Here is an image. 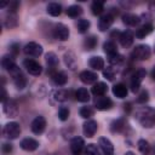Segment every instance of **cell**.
I'll use <instances>...</instances> for the list:
<instances>
[{
    "mask_svg": "<svg viewBox=\"0 0 155 155\" xmlns=\"http://www.w3.org/2000/svg\"><path fill=\"white\" fill-rule=\"evenodd\" d=\"M153 29H154L153 24H150V23L144 24V25H142L140 28L137 29V31H136V36H137L138 39H144L145 36H148V35L153 31Z\"/></svg>",
    "mask_w": 155,
    "mask_h": 155,
    "instance_id": "83f0119b",
    "label": "cell"
},
{
    "mask_svg": "<svg viewBox=\"0 0 155 155\" xmlns=\"http://www.w3.org/2000/svg\"><path fill=\"white\" fill-rule=\"evenodd\" d=\"M98 143H99V147H101L102 151L104 153V155H113L114 154V145L108 138L101 137L98 139Z\"/></svg>",
    "mask_w": 155,
    "mask_h": 155,
    "instance_id": "e0dca14e",
    "label": "cell"
},
{
    "mask_svg": "<svg viewBox=\"0 0 155 155\" xmlns=\"http://www.w3.org/2000/svg\"><path fill=\"white\" fill-rule=\"evenodd\" d=\"M53 96H54V98H56L57 101H59V102H63V101H65V99H67V92H65L64 90L54 91Z\"/></svg>",
    "mask_w": 155,
    "mask_h": 155,
    "instance_id": "ee69618b",
    "label": "cell"
},
{
    "mask_svg": "<svg viewBox=\"0 0 155 155\" xmlns=\"http://www.w3.org/2000/svg\"><path fill=\"white\" fill-rule=\"evenodd\" d=\"M69 35H70V31H69V28L63 24V23H57L53 28V38L59 40V41H65L69 39Z\"/></svg>",
    "mask_w": 155,
    "mask_h": 155,
    "instance_id": "8992f818",
    "label": "cell"
},
{
    "mask_svg": "<svg viewBox=\"0 0 155 155\" xmlns=\"http://www.w3.org/2000/svg\"><path fill=\"white\" fill-rule=\"evenodd\" d=\"M130 105H131L130 103H127V104L125 103V105H124V107H125V110H127V111H130V110H131V107H130Z\"/></svg>",
    "mask_w": 155,
    "mask_h": 155,
    "instance_id": "681fc988",
    "label": "cell"
},
{
    "mask_svg": "<svg viewBox=\"0 0 155 155\" xmlns=\"http://www.w3.org/2000/svg\"><path fill=\"white\" fill-rule=\"evenodd\" d=\"M137 145H138V149H139V151L142 154H148L149 153L150 145H149V143L145 139H139L138 143H137Z\"/></svg>",
    "mask_w": 155,
    "mask_h": 155,
    "instance_id": "74e56055",
    "label": "cell"
},
{
    "mask_svg": "<svg viewBox=\"0 0 155 155\" xmlns=\"http://www.w3.org/2000/svg\"><path fill=\"white\" fill-rule=\"evenodd\" d=\"M133 40H134L133 34H132L130 30L122 31V33H121V35H120V39H119V41H120L121 46H122V47H125V48H127V47L132 46Z\"/></svg>",
    "mask_w": 155,
    "mask_h": 155,
    "instance_id": "ac0fdd59",
    "label": "cell"
},
{
    "mask_svg": "<svg viewBox=\"0 0 155 155\" xmlns=\"http://www.w3.org/2000/svg\"><path fill=\"white\" fill-rule=\"evenodd\" d=\"M125 58L122 54H120L119 52L117 53H114V54H110L108 56V62L111 64V65H120L121 63H124Z\"/></svg>",
    "mask_w": 155,
    "mask_h": 155,
    "instance_id": "d590c367",
    "label": "cell"
},
{
    "mask_svg": "<svg viewBox=\"0 0 155 155\" xmlns=\"http://www.w3.org/2000/svg\"><path fill=\"white\" fill-rule=\"evenodd\" d=\"M85 154L86 155H101L99 154V150H98V148H97V145H94V144H87V147H86V149H85Z\"/></svg>",
    "mask_w": 155,
    "mask_h": 155,
    "instance_id": "b9f144b4",
    "label": "cell"
},
{
    "mask_svg": "<svg viewBox=\"0 0 155 155\" xmlns=\"http://www.w3.org/2000/svg\"><path fill=\"white\" fill-rule=\"evenodd\" d=\"M97 44H98L97 38H96L94 35H90V36H87V38L84 40V48L87 50V51H92V50L96 48Z\"/></svg>",
    "mask_w": 155,
    "mask_h": 155,
    "instance_id": "f546056e",
    "label": "cell"
},
{
    "mask_svg": "<svg viewBox=\"0 0 155 155\" xmlns=\"http://www.w3.org/2000/svg\"><path fill=\"white\" fill-rule=\"evenodd\" d=\"M91 10H92V13L94 16L101 15L104 10V1H93L91 5Z\"/></svg>",
    "mask_w": 155,
    "mask_h": 155,
    "instance_id": "8d00e7d4",
    "label": "cell"
},
{
    "mask_svg": "<svg viewBox=\"0 0 155 155\" xmlns=\"http://www.w3.org/2000/svg\"><path fill=\"white\" fill-rule=\"evenodd\" d=\"M127 92H128V90H127L126 85H124V84H121V82H120V84H116V85L113 86V94H114L115 97L120 98V99L126 98Z\"/></svg>",
    "mask_w": 155,
    "mask_h": 155,
    "instance_id": "7402d4cb",
    "label": "cell"
},
{
    "mask_svg": "<svg viewBox=\"0 0 155 155\" xmlns=\"http://www.w3.org/2000/svg\"><path fill=\"white\" fill-rule=\"evenodd\" d=\"M97 128H98V124H97V121H94V120H87V121L82 125V132H84V136H86L87 138L93 137L94 133L97 132Z\"/></svg>",
    "mask_w": 155,
    "mask_h": 155,
    "instance_id": "30bf717a",
    "label": "cell"
},
{
    "mask_svg": "<svg viewBox=\"0 0 155 155\" xmlns=\"http://www.w3.org/2000/svg\"><path fill=\"white\" fill-rule=\"evenodd\" d=\"M30 128H31V132H33V133H35V134H41V133L45 131V128H46V120H45V117L41 116V115L36 116V117L31 121Z\"/></svg>",
    "mask_w": 155,
    "mask_h": 155,
    "instance_id": "9c48e42d",
    "label": "cell"
},
{
    "mask_svg": "<svg viewBox=\"0 0 155 155\" xmlns=\"http://www.w3.org/2000/svg\"><path fill=\"white\" fill-rule=\"evenodd\" d=\"M124 155H136V154H134L133 151H126V153H125Z\"/></svg>",
    "mask_w": 155,
    "mask_h": 155,
    "instance_id": "816d5d0a",
    "label": "cell"
},
{
    "mask_svg": "<svg viewBox=\"0 0 155 155\" xmlns=\"http://www.w3.org/2000/svg\"><path fill=\"white\" fill-rule=\"evenodd\" d=\"M125 127H126V121L122 117L116 119L110 124V131L113 133H120V132H122L125 130Z\"/></svg>",
    "mask_w": 155,
    "mask_h": 155,
    "instance_id": "cb8c5ba5",
    "label": "cell"
},
{
    "mask_svg": "<svg viewBox=\"0 0 155 155\" xmlns=\"http://www.w3.org/2000/svg\"><path fill=\"white\" fill-rule=\"evenodd\" d=\"M150 54H151V50L149 45H138L134 47L132 52V58L137 61H145L150 58Z\"/></svg>",
    "mask_w": 155,
    "mask_h": 155,
    "instance_id": "277c9868",
    "label": "cell"
},
{
    "mask_svg": "<svg viewBox=\"0 0 155 155\" xmlns=\"http://www.w3.org/2000/svg\"><path fill=\"white\" fill-rule=\"evenodd\" d=\"M16 62H15V57L12 54H5L2 58H1V67L4 69H6L7 71L11 70L13 67H16Z\"/></svg>",
    "mask_w": 155,
    "mask_h": 155,
    "instance_id": "d4e9b609",
    "label": "cell"
},
{
    "mask_svg": "<svg viewBox=\"0 0 155 155\" xmlns=\"http://www.w3.org/2000/svg\"><path fill=\"white\" fill-rule=\"evenodd\" d=\"M154 51H155V47H154Z\"/></svg>",
    "mask_w": 155,
    "mask_h": 155,
    "instance_id": "db71d44e",
    "label": "cell"
},
{
    "mask_svg": "<svg viewBox=\"0 0 155 155\" xmlns=\"http://www.w3.org/2000/svg\"><path fill=\"white\" fill-rule=\"evenodd\" d=\"M12 150H13V147H12V144H10V143H4V144L1 145V151H2V154H5V155H10V154L12 153Z\"/></svg>",
    "mask_w": 155,
    "mask_h": 155,
    "instance_id": "f6af8a7d",
    "label": "cell"
},
{
    "mask_svg": "<svg viewBox=\"0 0 155 155\" xmlns=\"http://www.w3.org/2000/svg\"><path fill=\"white\" fill-rule=\"evenodd\" d=\"M113 22H114V16H113L111 13H105V15H103V16L99 18V21H98V28H99V30H101V31L108 30V29L111 27Z\"/></svg>",
    "mask_w": 155,
    "mask_h": 155,
    "instance_id": "7c38bea8",
    "label": "cell"
},
{
    "mask_svg": "<svg viewBox=\"0 0 155 155\" xmlns=\"http://www.w3.org/2000/svg\"><path fill=\"white\" fill-rule=\"evenodd\" d=\"M42 51H44L42 46L38 42H34V41L28 42L23 48V52L27 56H30V57H39V56L42 54Z\"/></svg>",
    "mask_w": 155,
    "mask_h": 155,
    "instance_id": "ba28073f",
    "label": "cell"
},
{
    "mask_svg": "<svg viewBox=\"0 0 155 155\" xmlns=\"http://www.w3.org/2000/svg\"><path fill=\"white\" fill-rule=\"evenodd\" d=\"M67 15L71 18H76L79 17L81 13H82V7L79 6V5H70L68 8H67Z\"/></svg>",
    "mask_w": 155,
    "mask_h": 155,
    "instance_id": "d6a6232c",
    "label": "cell"
},
{
    "mask_svg": "<svg viewBox=\"0 0 155 155\" xmlns=\"http://www.w3.org/2000/svg\"><path fill=\"white\" fill-rule=\"evenodd\" d=\"M17 24H18L17 15H16V13L7 12V15H6L5 18H4V25H5L7 29H12V28L17 27Z\"/></svg>",
    "mask_w": 155,
    "mask_h": 155,
    "instance_id": "603a6c76",
    "label": "cell"
},
{
    "mask_svg": "<svg viewBox=\"0 0 155 155\" xmlns=\"http://www.w3.org/2000/svg\"><path fill=\"white\" fill-rule=\"evenodd\" d=\"M90 27H91L90 21H88V19H85V18L79 19V21H78V23H76L78 31H79V33H81V34H85V33L90 29Z\"/></svg>",
    "mask_w": 155,
    "mask_h": 155,
    "instance_id": "e575fe53",
    "label": "cell"
},
{
    "mask_svg": "<svg viewBox=\"0 0 155 155\" xmlns=\"http://www.w3.org/2000/svg\"><path fill=\"white\" fill-rule=\"evenodd\" d=\"M114 75H115V69H113L111 67L103 69V76H104L105 79L113 80V79H114Z\"/></svg>",
    "mask_w": 155,
    "mask_h": 155,
    "instance_id": "7bdbcfd3",
    "label": "cell"
},
{
    "mask_svg": "<svg viewBox=\"0 0 155 155\" xmlns=\"http://www.w3.org/2000/svg\"><path fill=\"white\" fill-rule=\"evenodd\" d=\"M84 147H85V142L81 137H74L70 140V150L73 155H80Z\"/></svg>",
    "mask_w": 155,
    "mask_h": 155,
    "instance_id": "4fadbf2b",
    "label": "cell"
},
{
    "mask_svg": "<svg viewBox=\"0 0 155 155\" xmlns=\"http://www.w3.org/2000/svg\"><path fill=\"white\" fill-rule=\"evenodd\" d=\"M10 51H11V54L13 56V57H16L18 53H19V45L18 44H12L11 46H10Z\"/></svg>",
    "mask_w": 155,
    "mask_h": 155,
    "instance_id": "7dc6e473",
    "label": "cell"
},
{
    "mask_svg": "<svg viewBox=\"0 0 155 155\" xmlns=\"http://www.w3.org/2000/svg\"><path fill=\"white\" fill-rule=\"evenodd\" d=\"M88 64L93 70H102L104 68V59L99 56H93L90 58Z\"/></svg>",
    "mask_w": 155,
    "mask_h": 155,
    "instance_id": "484cf974",
    "label": "cell"
},
{
    "mask_svg": "<svg viewBox=\"0 0 155 155\" xmlns=\"http://www.w3.org/2000/svg\"><path fill=\"white\" fill-rule=\"evenodd\" d=\"M148 101H149V92H148V90H142V91L139 92L138 97H137V103L144 104V103H147Z\"/></svg>",
    "mask_w": 155,
    "mask_h": 155,
    "instance_id": "f35d334b",
    "label": "cell"
},
{
    "mask_svg": "<svg viewBox=\"0 0 155 155\" xmlns=\"http://www.w3.org/2000/svg\"><path fill=\"white\" fill-rule=\"evenodd\" d=\"M75 98H76L79 102H81V103H86V102L90 101V92H88L86 88L81 87V88H79V90L75 92Z\"/></svg>",
    "mask_w": 155,
    "mask_h": 155,
    "instance_id": "1f68e13d",
    "label": "cell"
},
{
    "mask_svg": "<svg viewBox=\"0 0 155 155\" xmlns=\"http://www.w3.org/2000/svg\"><path fill=\"white\" fill-rule=\"evenodd\" d=\"M69 114H70V111H69L68 108L61 107L59 110H58V119H59L61 121H67L68 117H69Z\"/></svg>",
    "mask_w": 155,
    "mask_h": 155,
    "instance_id": "ab89813d",
    "label": "cell"
},
{
    "mask_svg": "<svg viewBox=\"0 0 155 155\" xmlns=\"http://www.w3.org/2000/svg\"><path fill=\"white\" fill-rule=\"evenodd\" d=\"M4 104V113L6 115H8L10 117H15L17 116V113H18V108H17V104L13 99H8L6 101Z\"/></svg>",
    "mask_w": 155,
    "mask_h": 155,
    "instance_id": "9a60e30c",
    "label": "cell"
},
{
    "mask_svg": "<svg viewBox=\"0 0 155 155\" xmlns=\"http://www.w3.org/2000/svg\"><path fill=\"white\" fill-rule=\"evenodd\" d=\"M8 73H10V75L12 76V80H13L15 86H16L18 90H23V88L25 87V85H27V79H25V76L23 75V73H22V70L19 69V67H18V65L13 67L11 70H8Z\"/></svg>",
    "mask_w": 155,
    "mask_h": 155,
    "instance_id": "3957f363",
    "label": "cell"
},
{
    "mask_svg": "<svg viewBox=\"0 0 155 155\" xmlns=\"http://www.w3.org/2000/svg\"><path fill=\"white\" fill-rule=\"evenodd\" d=\"M81 82L86 84V85H91V84H96L97 82V79H98V75L91 70H84L80 73L79 75Z\"/></svg>",
    "mask_w": 155,
    "mask_h": 155,
    "instance_id": "5bb4252c",
    "label": "cell"
},
{
    "mask_svg": "<svg viewBox=\"0 0 155 155\" xmlns=\"http://www.w3.org/2000/svg\"><path fill=\"white\" fill-rule=\"evenodd\" d=\"M145 75H147V70H145L144 68H139L138 70H136V71L133 73V75H132V78H131V91H132L133 93H136V92L139 90L140 84H142V81L144 80Z\"/></svg>",
    "mask_w": 155,
    "mask_h": 155,
    "instance_id": "5b68a950",
    "label": "cell"
},
{
    "mask_svg": "<svg viewBox=\"0 0 155 155\" xmlns=\"http://www.w3.org/2000/svg\"><path fill=\"white\" fill-rule=\"evenodd\" d=\"M46 11H47V13H48L50 16L57 17V16H59V15L62 13V6H61L59 4H57V2H50V4L47 5Z\"/></svg>",
    "mask_w": 155,
    "mask_h": 155,
    "instance_id": "f1b7e54d",
    "label": "cell"
},
{
    "mask_svg": "<svg viewBox=\"0 0 155 155\" xmlns=\"http://www.w3.org/2000/svg\"><path fill=\"white\" fill-rule=\"evenodd\" d=\"M122 22H124V24H126V25L136 27V25L140 22V18H139V16H137V15H134V13L127 12V13L122 15Z\"/></svg>",
    "mask_w": 155,
    "mask_h": 155,
    "instance_id": "d6986e66",
    "label": "cell"
},
{
    "mask_svg": "<svg viewBox=\"0 0 155 155\" xmlns=\"http://www.w3.org/2000/svg\"><path fill=\"white\" fill-rule=\"evenodd\" d=\"M151 78L155 80V65H154V68H153V71H151Z\"/></svg>",
    "mask_w": 155,
    "mask_h": 155,
    "instance_id": "f907efd6",
    "label": "cell"
},
{
    "mask_svg": "<svg viewBox=\"0 0 155 155\" xmlns=\"http://www.w3.org/2000/svg\"><path fill=\"white\" fill-rule=\"evenodd\" d=\"M6 5H8V2H1L0 4V7H5Z\"/></svg>",
    "mask_w": 155,
    "mask_h": 155,
    "instance_id": "f5cc1de1",
    "label": "cell"
},
{
    "mask_svg": "<svg viewBox=\"0 0 155 155\" xmlns=\"http://www.w3.org/2000/svg\"><path fill=\"white\" fill-rule=\"evenodd\" d=\"M93 115V110H92V108L91 107H82L81 109H80V116L81 117H84V119H90L91 116Z\"/></svg>",
    "mask_w": 155,
    "mask_h": 155,
    "instance_id": "60d3db41",
    "label": "cell"
},
{
    "mask_svg": "<svg viewBox=\"0 0 155 155\" xmlns=\"http://www.w3.org/2000/svg\"><path fill=\"white\" fill-rule=\"evenodd\" d=\"M94 107L97 110H101V111H104V110H109L111 107H113V102L109 97H105V96H102V97H98L96 101H94Z\"/></svg>",
    "mask_w": 155,
    "mask_h": 155,
    "instance_id": "8fae6325",
    "label": "cell"
},
{
    "mask_svg": "<svg viewBox=\"0 0 155 155\" xmlns=\"http://www.w3.org/2000/svg\"><path fill=\"white\" fill-rule=\"evenodd\" d=\"M23 67L25 68V70L30 75H34V76L40 75L41 71H42V68H41L40 63L36 62V61H34V59H31V58H25L23 61Z\"/></svg>",
    "mask_w": 155,
    "mask_h": 155,
    "instance_id": "52a82bcc",
    "label": "cell"
},
{
    "mask_svg": "<svg viewBox=\"0 0 155 155\" xmlns=\"http://www.w3.org/2000/svg\"><path fill=\"white\" fill-rule=\"evenodd\" d=\"M19 145L25 151H34V150H36L39 148V142L36 139H34V138H29L28 137V138L22 139Z\"/></svg>",
    "mask_w": 155,
    "mask_h": 155,
    "instance_id": "2e32d148",
    "label": "cell"
},
{
    "mask_svg": "<svg viewBox=\"0 0 155 155\" xmlns=\"http://www.w3.org/2000/svg\"><path fill=\"white\" fill-rule=\"evenodd\" d=\"M64 63L65 65L70 69V70H75L78 68V62H76V57L71 51H68L64 54Z\"/></svg>",
    "mask_w": 155,
    "mask_h": 155,
    "instance_id": "44dd1931",
    "label": "cell"
},
{
    "mask_svg": "<svg viewBox=\"0 0 155 155\" xmlns=\"http://www.w3.org/2000/svg\"><path fill=\"white\" fill-rule=\"evenodd\" d=\"M136 117L139 124L145 128H150L155 125V110L151 108H144L137 111Z\"/></svg>",
    "mask_w": 155,
    "mask_h": 155,
    "instance_id": "6da1fadb",
    "label": "cell"
},
{
    "mask_svg": "<svg viewBox=\"0 0 155 155\" xmlns=\"http://www.w3.org/2000/svg\"><path fill=\"white\" fill-rule=\"evenodd\" d=\"M18 7H19V1H11V2H8V12L16 13Z\"/></svg>",
    "mask_w": 155,
    "mask_h": 155,
    "instance_id": "bcb514c9",
    "label": "cell"
},
{
    "mask_svg": "<svg viewBox=\"0 0 155 155\" xmlns=\"http://www.w3.org/2000/svg\"><path fill=\"white\" fill-rule=\"evenodd\" d=\"M1 91H2V94H1V102H2V103H5V102H6L7 93H6V90H5V87H4V86L1 87Z\"/></svg>",
    "mask_w": 155,
    "mask_h": 155,
    "instance_id": "c3c4849f",
    "label": "cell"
},
{
    "mask_svg": "<svg viewBox=\"0 0 155 155\" xmlns=\"http://www.w3.org/2000/svg\"><path fill=\"white\" fill-rule=\"evenodd\" d=\"M52 80L57 86H64L68 82V76L63 71H56L52 74Z\"/></svg>",
    "mask_w": 155,
    "mask_h": 155,
    "instance_id": "4316f807",
    "label": "cell"
},
{
    "mask_svg": "<svg viewBox=\"0 0 155 155\" xmlns=\"http://www.w3.org/2000/svg\"><path fill=\"white\" fill-rule=\"evenodd\" d=\"M103 50H104V52H105L108 56L114 54V53H117V47H116V44H115L114 41H111V40L105 41V42L103 44Z\"/></svg>",
    "mask_w": 155,
    "mask_h": 155,
    "instance_id": "836d02e7",
    "label": "cell"
},
{
    "mask_svg": "<svg viewBox=\"0 0 155 155\" xmlns=\"http://www.w3.org/2000/svg\"><path fill=\"white\" fill-rule=\"evenodd\" d=\"M21 134V126L16 121L7 122L2 128V136L7 139H16Z\"/></svg>",
    "mask_w": 155,
    "mask_h": 155,
    "instance_id": "7a4b0ae2",
    "label": "cell"
},
{
    "mask_svg": "<svg viewBox=\"0 0 155 155\" xmlns=\"http://www.w3.org/2000/svg\"><path fill=\"white\" fill-rule=\"evenodd\" d=\"M46 63H47V67L50 68V70H53L58 65V57H57V54L54 52L46 53Z\"/></svg>",
    "mask_w": 155,
    "mask_h": 155,
    "instance_id": "4dcf8cb0",
    "label": "cell"
},
{
    "mask_svg": "<svg viewBox=\"0 0 155 155\" xmlns=\"http://www.w3.org/2000/svg\"><path fill=\"white\" fill-rule=\"evenodd\" d=\"M108 92V85L105 82H96L92 86V93L96 97H102Z\"/></svg>",
    "mask_w": 155,
    "mask_h": 155,
    "instance_id": "ffe728a7",
    "label": "cell"
}]
</instances>
